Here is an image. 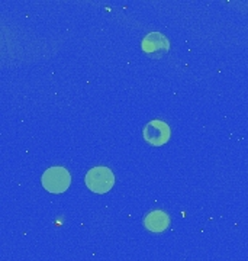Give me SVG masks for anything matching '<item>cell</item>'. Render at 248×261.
I'll use <instances>...</instances> for the list:
<instances>
[{"label": "cell", "instance_id": "6da1fadb", "mask_svg": "<svg viewBox=\"0 0 248 261\" xmlns=\"http://www.w3.org/2000/svg\"><path fill=\"white\" fill-rule=\"evenodd\" d=\"M84 183L94 193H106L115 185V176L108 167H93L87 171Z\"/></svg>", "mask_w": 248, "mask_h": 261}, {"label": "cell", "instance_id": "7a4b0ae2", "mask_svg": "<svg viewBox=\"0 0 248 261\" xmlns=\"http://www.w3.org/2000/svg\"><path fill=\"white\" fill-rule=\"evenodd\" d=\"M41 181H42V186H44L46 192H49V193H63L70 187L71 177H70V173L67 171V168L51 167L45 170Z\"/></svg>", "mask_w": 248, "mask_h": 261}, {"label": "cell", "instance_id": "3957f363", "mask_svg": "<svg viewBox=\"0 0 248 261\" xmlns=\"http://www.w3.org/2000/svg\"><path fill=\"white\" fill-rule=\"evenodd\" d=\"M142 134H144V140L147 141L148 144L154 147H160L170 138V128L165 122L156 119V121L148 122L142 129Z\"/></svg>", "mask_w": 248, "mask_h": 261}, {"label": "cell", "instance_id": "277c9868", "mask_svg": "<svg viewBox=\"0 0 248 261\" xmlns=\"http://www.w3.org/2000/svg\"><path fill=\"white\" fill-rule=\"evenodd\" d=\"M170 225V218L163 211H153L145 216L144 226L151 232H163Z\"/></svg>", "mask_w": 248, "mask_h": 261}]
</instances>
